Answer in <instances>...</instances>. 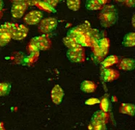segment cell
<instances>
[{
    "instance_id": "obj_1",
    "label": "cell",
    "mask_w": 135,
    "mask_h": 130,
    "mask_svg": "<svg viewBox=\"0 0 135 130\" xmlns=\"http://www.w3.org/2000/svg\"><path fill=\"white\" fill-rule=\"evenodd\" d=\"M118 15L116 9L113 4L103 6L99 14L100 25L104 28H110L117 22Z\"/></svg>"
},
{
    "instance_id": "obj_2",
    "label": "cell",
    "mask_w": 135,
    "mask_h": 130,
    "mask_svg": "<svg viewBox=\"0 0 135 130\" xmlns=\"http://www.w3.org/2000/svg\"><path fill=\"white\" fill-rule=\"evenodd\" d=\"M17 24L6 23L0 26V46L7 45L12 40V32Z\"/></svg>"
},
{
    "instance_id": "obj_3",
    "label": "cell",
    "mask_w": 135,
    "mask_h": 130,
    "mask_svg": "<svg viewBox=\"0 0 135 130\" xmlns=\"http://www.w3.org/2000/svg\"><path fill=\"white\" fill-rule=\"evenodd\" d=\"M57 20L55 19V17H47L41 20L38 25V31L44 33V34H47L49 33L54 31L57 27Z\"/></svg>"
},
{
    "instance_id": "obj_4",
    "label": "cell",
    "mask_w": 135,
    "mask_h": 130,
    "mask_svg": "<svg viewBox=\"0 0 135 130\" xmlns=\"http://www.w3.org/2000/svg\"><path fill=\"white\" fill-rule=\"evenodd\" d=\"M68 59L74 63H82L85 61V51L82 46L75 49H68L66 52Z\"/></svg>"
},
{
    "instance_id": "obj_5",
    "label": "cell",
    "mask_w": 135,
    "mask_h": 130,
    "mask_svg": "<svg viewBox=\"0 0 135 130\" xmlns=\"http://www.w3.org/2000/svg\"><path fill=\"white\" fill-rule=\"evenodd\" d=\"M31 45L35 46L38 51H46L50 49L52 42L50 38L46 35H42L39 36H35L31 40L30 43Z\"/></svg>"
},
{
    "instance_id": "obj_6",
    "label": "cell",
    "mask_w": 135,
    "mask_h": 130,
    "mask_svg": "<svg viewBox=\"0 0 135 130\" xmlns=\"http://www.w3.org/2000/svg\"><path fill=\"white\" fill-rule=\"evenodd\" d=\"M43 16H44V14L41 10L34 9V10H31V12H29L28 13H27L24 16L23 20L27 25H37L40 23V21L43 18Z\"/></svg>"
},
{
    "instance_id": "obj_7",
    "label": "cell",
    "mask_w": 135,
    "mask_h": 130,
    "mask_svg": "<svg viewBox=\"0 0 135 130\" xmlns=\"http://www.w3.org/2000/svg\"><path fill=\"white\" fill-rule=\"evenodd\" d=\"M119 72L113 68L102 67L100 69V77L102 80L105 82H110L115 80L119 77Z\"/></svg>"
},
{
    "instance_id": "obj_8",
    "label": "cell",
    "mask_w": 135,
    "mask_h": 130,
    "mask_svg": "<svg viewBox=\"0 0 135 130\" xmlns=\"http://www.w3.org/2000/svg\"><path fill=\"white\" fill-rule=\"evenodd\" d=\"M28 6L26 3L17 2L13 3L11 7V14L13 18L19 19L24 15L28 9Z\"/></svg>"
},
{
    "instance_id": "obj_9",
    "label": "cell",
    "mask_w": 135,
    "mask_h": 130,
    "mask_svg": "<svg viewBox=\"0 0 135 130\" xmlns=\"http://www.w3.org/2000/svg\"><path fill=\"white\" fill-rule=\"evenodd\" d=\"M28 33V28L24 25H16L14 30L12 32V39L16 40H23Z\"/></svg>"
},
{
    "instance_id": "obj_10",
    "label": "cell",
    "mask_w": 135,
    "mask_h": 130,
    "mask_svg": "<svg viewBox=\"0 0 135 130\" xmlns=\"http://www.w3.org/2000/svg\"><path fill=\"white\" fill-rule=\"evenodd\" d=\"M64 91L59 85H56L53 87L51 91V98L53 103L55 105H60L61 103L62 99L64 98Z\"/></svg>"
},
{
    "instance_id": "obj_11",
    "label": "cell",
    "mask_w": 135,
    "mask_h": 130,
    "mask_svg": "<svg viewBox=\"0 0 135 130\" xmlns=\"http://www.w3.org/2000/svg\"><path fill=\"white\" fill-rule=\"evenodd\" d=\"M118 69L124 71H132L135 69V60L132 58H124L118 64Z\"/></svg>"
},
{
    "instance_id": "obj_12",
    "label": "cell",
    "mask_w": 135,
    "mask_h": 130,
    "mask_svg": "<svg viewBox=\"0 0 135 130\" xmlns=\"http://www.w3.org/2000/svg\"><path fill=\"white\" fill-rule=\"evenodd\" d=\"M119 112L123 114L133 116L135 114V105L127 103H121L119 108Z\"/></svg>"
},
{
    "instance_id": "obj_13",
    "label": "cell",
    "mask_w": 135,
    "mask_h": 130,
    "mask_svg": "<svg viewBox=\"0 0 135 130\" xmlns=\"http://www.w3.org/2000/svg\"><path fill=\"white\" fill-rule=\"evenodd\" d=\"M80 88L81 91L86 93H91L94 92L97 89V85L96 84L94 83L93 82L90 80H84L83 81L81 84Z\"/></svg>"
},
{
    "instance_id": "obj_14",
    "label": "cell",
    "mask_w": 135,
    "mask_h": 130,
    "mask_svg": "<svg viewBox=\"0 0 135 130\" xmlns=\"http://www.w3.org/2000/svg\"><path fill=\"white\" fill-rule=\"evenodd\" d=\"M86 33L88 35V37L89 38V40H90V42H91V46L92 45H94V43H97L100 38H102L100 32L97 29L90 28Z\"/></svg>"
},
{
    "instance_id": "obj_15",
    "label": "cell",
    "mask_w": 135,
    "mask_h": 130,
    "mask_svg": "<svg viewBox=\"0 0 135 130\" xmlns=\"http://www.w3.org/2000/svg\"><path fill=\"white\" fill-rule=\"evenodd\" d=\"M89 130H107L106 124L103 121L96 119H91L90 123L88 125Z\"/></svg>"
},
{
    "instance_id": "obj_16",
    "label": "cell",
    "mask_w": 135,
    "mask_h": 130,
    "mask_svg": "<svg viewBox=\"0 0 135 130\" xmlns=\"http://www.w3.org/2000/svg\"><path fill=\"white\" fill-rule=\"evenodd\" d=\"M91 119H96V120L103 121L107 124L110 120V115H109L108 112H105L102 110H99L94 113V114L91 117Z\"/></svg>"
},
{
    "instance_id": "obj_17",
    "label": "cell",
    "mask_w": 135,
    "mask_h": 130,
    "mask_svg": "<svg viewBox=\"0 0 135 130\" xmlns=\"http://www.w3.org/2000/svg\"><path fill=\"white\" fill-rule=\"evenodd\" d=\"M122 45L125 47L135 46V32L129 33L124 36Z\"/></svg>"
},
{
    "instance_id": "obj_18",
    "label": "cell",
    "mask_w": 135,
    "mask_h": 130,
    "mask_svg": "<svg viewBox=\"0 0 135 130\" xmlns=\"http://www.w3.org/2000/svg\"><path fill=\"white\" fill-rule=\"evenodd\" d=\"M119 59L115 55H111L108 57L105 58L103 61L101 62V66L102 67H110V66L114 65L115 64L118 63Z\"/></svg>"
},
{
    "instance_id": "obj_19",
    "label": "cell",
    "mask_w": 135,
    "mask_h": 130,
    "mask_svg": "<svg viewBox=\"0 0 135 130\" xmlns=\"http://www.w3.org/2000/svg\"><path fill=\"white\" fill-rule=\"evenodd\" d=\"M85 6L86 8L88 10L94 11V10H101L104 5L97 0H86Z\"/></svg>"
},
{
    "instance_id": "obj_20",
    "label": "cell",
    "mask_w": 135,
    "mask_h": 130,
    "mask_svg": "<svg viewBox=\"0 0 135 130\" xmlns=\"http://www.w3.org/2000/svg\"><path fill=\"white\" fill-rule=\"evenodd\" d=\"M100 106L101 110L105 112H109L111 111V103L108 95H105L103 96L100 102Z\"/></svg>"
},
{
    "instance_id": "obj_21",
    "label": "cell",
    "mask_w": 135,
    "mask_h": 130,
    "mask_svg": "<svg viewBox=\"0 0 135 130\" xmlns=\"http://www.w3.org/2000/svg\"><path fill=\"white\" fill-rule=\"evenodd\" d=\"M62 43L68 49H75V48H78L81 46L73 38L69 37L68 35L62 38Z\"/></svg>"
},
{
    "instance_id": "obj_22",
    "label": "cell",
    "mask_w": 135,
    "mask_h": 130,
    "mask_svg": "<svg viewBox=\"0 0 135 130\" xmlns=\"http://www.w3.org/2000/svg\"><path fill=\"white\" fill-rule=\"evenodd\" d=\"M36 5L37 6V7L39 9H41V10H44V11H46L47 12H51V13H55V12H56L55 8L54 7H52V6L46 2H44V0H41L40 2H38Z\"/></svg>"
},
{
    "instance_id": "obj_23",
    "label": "cell",
    "mask_w": 135,
    "mask_h": 130,
    "mask_svg": "<svg viewBox=\"0 0 135 130\" xmlns=\"http://www.w3.org/2000/svg\"><path fill=\"white\" fill-rule=\"evenodd\" d=\"M68 8L73 11H78L81 7V0H66Z\"/></svg>"
},
{
    "instance_id": "obj_24",
    "label": "cell",
    "mask_w": 135,
    "mask_h": 130,
    "mask_svg": "<svg viewBox=\"0 0 135 130\" xmlns=\"http://www.w3.org/2000/svg\"><path fill=\"white\" fill-rule=\"evenodd\" d=\"M11 85L7 82H0V96H5L9 94Z\"/></svg>"
},
{
    "instance_id": "obj_25",
    "label": "cell",
    "mask_w": 135,
    "mask_h": 130,
    "mask_svg": "<svg viewBox=\"0 0 135 130\" xmlns=\"http://www.w3.org/2000/svg\"><path fill=\"white\" fill-rule=\"evenodd\" d=\"M76 28L81 32L86 33L89 29L91 28V25H90V24L87 21H85V22H84V23L80 24L78 26H76Z\"/></svg>"
},
{
    "instance_id": "obj_26",
    "label": "cell",
    "mask_w": 135,
    "mask_h": 130,
    "mask_svg": "<svg viewBox=\"0 0 135 130\" xmlns=\"http://www.w3.org/2000/svg\"><path fill=\"white\" fill-rule=\"evenodd\" d=\"M100 101L98 99V98H91L87 99L86 101H85L86 105H88V106H92V105H94V104L100 103Z\"/></svg>"
},
{
    "instance_id": "obj_27",
    "label": "cell",
    "mask_w": 135,
    "mask_h": 130,
    "mask_svg": "<svg viewBox=\"0 0 135 130\" xmlns=\"http://www.w3.org/2000/svg\"><path fill=\"white\" fill-rule=\"evenodd\" d=\"M44 2H47L51 6H52L54 7H55L58 4L59 2H60L62 0H44Z\"/></svg>"
},
{
    "instance_id": "obj_28",
    "label": "cell",
    "mask_w": 135,
    "mask_h": 130,
    "mask_svg": "<svg viewBox=\"0 0 135 130\" xmlns=\"http://www.w3.org/2000/svg\"><path fill=\"white\" fill-rule=\"evenodd\" d=\"M124 4L129 7H135V0H125Z\"/></svg>"
},
{
    "instance_id": "obj_29",
    "label": "cell",
    "mask_w": 135,
    "mask_h": 130,
    "mask_svg": "<svg viewBox=\"0 0 135 130\" xmlns=\"http://www.w3.org/2000/svg\"><path fill=\"white\" fill-rule=\"evenodd\" d=\"M40 1H41V0H28L27 4H28V6H34Z\"/></svg>"
},
{
    "instance_id": "obj_30",
    "label": "cell",
    "mask_w": 135,
    "mask_h": 130,
    "mask_svg": "<svg viewBox=\"0 0 135 130\" xmlns=\"http://www.w3.org/2000/svg\"><path fill=\"white\" fill-rule=\"evenodd\" d=\"M10 2H12V3H17V2H24L28 3V0H10Z\"/></svg>"
},
{
    "instance_id": "obj_31",
    "label": "cell",
    "mask_w": 135,
    "mask_h": 130,
    "mask_svg": "<svg viewBox=\"0 0 135 130\" xmlns=\"http://www.w3.org/2000/svg\"><path fill=\"white\" fill-rule=\"evenodd\" d=\"M132 24L134 28H135V14L133 15V17L132 18Z\"/></svg>"
},
{
    "instance_id": "obj_32",
    "label": "cell",
    "mask_w": 135,
    "mask_h": 130,
    "mask_svg": "<svg viewBox=\"0 0 135 130\" xmlns=\"http://www.w3.org/2000/svg\"><path fill=\"white\" fill-rule=\"evenodd\" d=\"M97 1H99L103 5H105L106 4L108 3V0H97Z\"/></svg>"
},
{
    "instance_id": "obj_33",
    "label": "cell",
    "mask_w": 135,
    "mask_h": 130,
    "mask_svg": "<svg viewBox=\"0 0 135 130\" xmlns=\"http://www.w3.org/2000/svg\"><path fill=\"white\" fill-rule=\"evenodd\" d=\"M4 8V2H2V0H0V10H2V9Z\"/></svg>"
},
{
    "instance_id": "obj_34",
    "label": "cell",
    "mask_w": 135,
    "mask_h": 130,
    "mask_svg": "<svg viewBox=\"0 0 135 130\" xmlns=\"http://www.w3.org/2000/svg\"><path fill=\"white\" fill-rule=\"evenodd\" d=\"M2 16H3V12L2 10H0V19L2 17Z\"/></svg>"
},
{
    "instance_id": "obj_35",
    "label": "cell",
    "mask_w": 135,
    "mask_h": 130,
    "mask_svg": "<svg viewBox=\"0 0 135 130\" xmlns=\"http://www.w3.org/2000/svg\"><path fill=\"white\" fill-rule=\"evenodd\" d=\"M114 1L117 2H124L125 0H114Z\"/></svg>"
},
{
    "instance_id": "obj_36",
    "label": "cell",
    "mask_w": 135,
    "mask_h": 130,
    "mask_svg": "<svg viewBox=\"0 0 135 130\" xmlns=\"http://www.w3.org/2000/svg\"><path fill=\"white\" fill-rule=\"evenodd\" d=\"M0 130H5V129H4V127H2V128H0Z\"/></svg>"
}]
</instances>
